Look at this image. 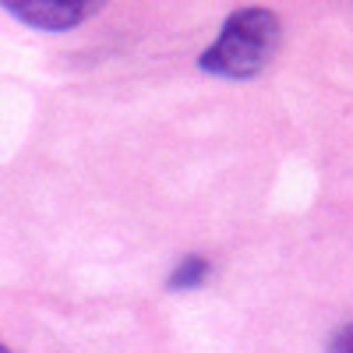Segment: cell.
<instances>
[{"label": "cell", "mask_w": 353, "mask_h": 353, "mask_svg": "<svg viewBox=\"0 0 353 353\" xmlns=\"http://www.w3.org/2000/svg\"><path fill=\"white\" fill-rule=\"evenodd\" d=\"M283 43V21L269 8H237L219 28V36L201 50L198 68L212 78L248 81L272 64Z\"/></svg>", "instance_id": "obj_1"}, {"label": "cell", "mask_w": 353, "mask_h": 353, "mask_svg": "<svg viewBox=\"0 0 353 353\" xmlns=\"http://www.w3.org/2000/svg\"><path fill=\"white\" fill-rule=\"evenodd\" d=\"M4 11L36 32H68L99 14L103 4L96 0H28V4H4Z\"/></svg>", "instance_id": "obj_2"}, {"label": "cell", "mask_w": 353, "mask_h": 353, "mask_svg": "<svg viewBox=\"0 0 353 353\" xmlns=\"http://www.w3.org/2000/svg\"><path fill=\"white\" fill-rule=\"evenodd\" d=\"M209 272H212V265H209V258H205V254H184L181 261L173 265V272H170V279H166V290H170V293L198 290L205 279H209Z\"/></svg>", "instance_id": "obj_3"}, {"label": "cell", "mask_w": 353, "mask_h": 353, "mask_svg": "<svg viewBox=\"0 0 353 353\" xmlns=\"http://www.w3.org/2000/svg\"><path fill=\"white\" fill-rule=\"evenodd\" d=\"M329 353H353V321L346 329H339L336 336H332V346H329Z\"/></svg>", "instance_id": "obj_4"}, {"label": "cell", "mask_w": 353, "mask_h": 353, "mask_svg": "<svg viewBox=\"0 0 353 353\" xmlns=\"http://www.w3.org/2000/svg\"><path fill=\"white\" fill-rule=\"evenodd\" d=\"M0 353H11V350H8V346H4V343H0Z\"/></svg>", "instance_id": "obj_5"}]
</instances>
